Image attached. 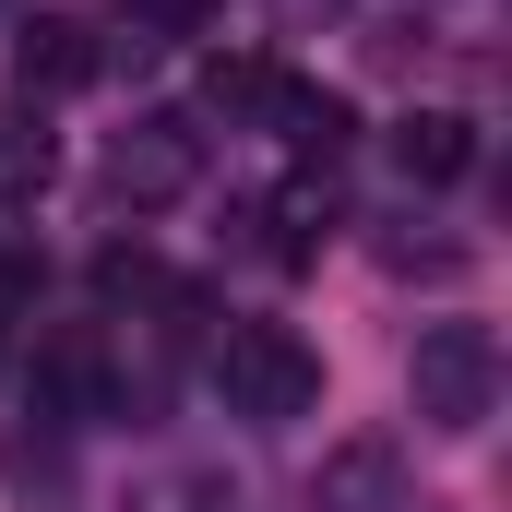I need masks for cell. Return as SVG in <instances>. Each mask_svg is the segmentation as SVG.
<instances>
[{
    "label": "cell",
    "mask_w": 512,
    "mask_h": 512,
    "mask_svg": "<svg viewBox=\"0 0 512 512\" xmlns=\"http://www.w3.org/2000/svg\"><path fill=\"white\" fill-rule=\"evenodd\" d=\"M12 72H24L36 96H72V84H96V36H84L72 12H36V24L12 36Z\"/></svg>",
    "instance_id": "cell-5"
},
{
    "label": "cell",
    "mask_w": 512,
    "mask_h": 512,
    "mask_svg": "<svg viewBox=\"0 0 512 512\" xmlns=\"http://www.w3.org/2000/svg\"><path fill=\"white\" fill-rule=\"evenodd\" d=\"M393 167H405L417 191L465 179V167H477V120H465V108H417V120H393Z\"/></svg>",
    "instance_id": "cell-4"
},
{
    "label": "cell",
    "mask_w": 512,
    "mask_h": 512,
    "mask_svg": "<svg viewBox=\"0 0 512 512\" xmlns=\"http://www.w3.org/2000/svg\"><path fill=\"white\" fill-rule=\"evenodd\" d=\"M203 96H215V108H239V120H274L286 72H274V60H215V72H203Z\"/></svg>",
    "instance_id": "cell-9"
},
{
    "label": "cell",
    "mask_w": 512,
    "mask_h": 512,
    "mask_svg": "<svg viewBox=\"0 0 512 512\" xmlns=\"http://www.w3.org/2000/svg\"><path fill=\"white\" fill-rule=\"evenodd\" d=\"M262 227H274V239H262L274 262H310V251H322V191H286V203H262Z\"/></svg>",
    "instance_id": "cell-10"
},
{
    "label": "cell",
    "mask_w": 512,
    "mask_h": 512,
    "mask_svg": "<svg viewBox=\"0 0 512 512\" xmlns=\"http://www.w3.org/2000/svg\"><path fill=\"white\" fill-rule=\"evenodd\" d=\"M96 286H108V298H167V274L143 251H96Z\"/></svg>",
    "instance_id": "cell-11"
},
{
    "label": "cell",
    "mask_w": 512,
    "mask_h": 512,
    "mask_svg": "<svg viewBox=\"0 0 512 512\" xmlns=\"http://www.w3.org/2000/svg\"><path fill=\"white\" fill-rule=\"evenodd\" d=\"M501 405V334L489 322H429L417 334V417L429 429H489Z\"/></svg>",
    "instance_id": "cell-2"
},
{
    "label": "cell",
    "mask_w": 512,
    "mask_h": 512,
    "mask_svg": "<svg viewBox=\"0 0 512 512\" xmlns=\"http://www.w3.org/2000/svg\"><path fill=\"white\" fill-rule=\"evenodd\" d=\"M274 131H286V143H310V155H334V143H346V96H310V84H286V96H274Z\"/></svg>",
    "instance_id": "cell-8"
},
{
    "label": "cell",
    "mask_w": 512,
    "mask_h": 512,
    "mask_svg": "<svg viewBox=\"0 0 512 512\" xmlns=\"http://www.w3.org/2000/svg\"><path fill=\"white\" fill-rule=\"evenodd\" d=\"M48 167H60V143L12 108V120H0V203H36V191H48Z\"/></svg>",
    "instance_id": "cell-7"
},
{
    "label": "cell",
    "mask_w": 512,
    "mask_h": 512,
    "mask_svg": "<svg viewBox=\"0 0 512 512\" xmlns=\"http://www.w3.org/2000/svg\"><path fill=\"white\" fill-rule=\"evenodd\" d=\"M215 393H227V417L286 429V417H310V405H322V358H310L286 322H239V334L215 346Z\"/></svg>",
    "instance_id": "cell-1"
},
{
    "label": "cell",
    "mask_w": 512,
    "mask_h": 512,
    "mask_svg": "<svg viewBox=\"0 0 512 512\" xmlns=\"http://www.w3.org/2000/svg\"><path fill=\"white\" fill-rule=\"evenodd\" d=\"M36 405H48V417H108V346H96L84 322H60V334L36 346Z\"/></svg>",
    "instance_id": "cell-3"
},
{
    "label": "cell",
    "mask_w": 512,
    "mask_h": 512,
    "mask_svg": "<svg viewBox=\"0 0 512 512\" xmlns=\"http://www.w3.org/2000/svg\"><path fill=\"white\" fill-rule=\"evenodd\" d=\"M143 24H167V36H191V24H215V0H131Z\"/></svg>",
    "instance_id": "cell-12"
},
{
    "label": "cell",
    "mask_w": 512,
    "mask_h": 512,
    "mask_svg": "<svg viewBox=\"0 0 512 512\" xmlns=\"http://www.w3.org/2000/svg\"><path fill=\"white\" fill-rule=\"evenodd\" d=\"M191 120H143V131H120V191L131 203H167V191H191Z\"/></svg>",
    "instance_id": "cell-6"
}]
</instances>
